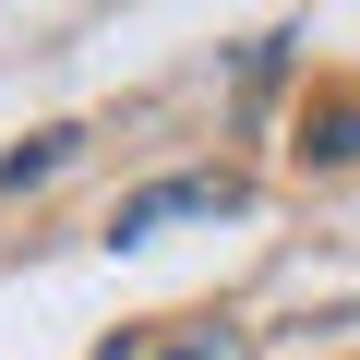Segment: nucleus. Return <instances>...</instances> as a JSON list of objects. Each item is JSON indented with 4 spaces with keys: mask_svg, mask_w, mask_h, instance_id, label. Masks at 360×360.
I'll list each match as a JSON object with an SVG mask.
<instances>
[{
    "mask_svg": "<svg viewBox=\"0 0 360 360\" xmlns=\"http://www.w3.org/2000/svg\"><path fill=\"white\" fill-rule=\"evenodd\" d=\"M300 156H324V168H336V156H360V108H324V120H312V144H300Z\"/></svg>",
    "mask_w": 360,
    "mask_h": 360,
    "instance_id": "20e7f679",
    "label": "nucleus"
},
{
    "mask_svg": "<svg viewBox=\"0 0 360 360\" xmlns=\"http://www.w3.org/2000/svg\"><path fill=\"white\" fill-rule=\"evenodd\" d=\"M132 360H252V348H240L229 324H168V336H144Z\"/></svg>",
    "mask_w": 360,
    "mask_h": 360,
    "instance_id": "f03ea898",
    "label": "nucleus"
},
{
    "mask_svg": "<svg viewBox=\"0 0 360 360\" xmlns=\"http://www.w3.org/2000/svg\"><path fill=\"white\" fill-rule=\"evenodd\" d=\"M193 217H240V180L229 168H180V180H144V193L108 205V240H156V229H193Z\"/></svg>",
    "mask_w": 360,
    "mask_h": 360,
    "instance_id": "f257e3e1",
    "label": "nucleus"
},
{
    "mask_svg": "<svg viewBox=\"0 0 360 360\" xmlns=\"http://www.w3.org/2000/svg\"><path fill=\"white\" fill-rule=\"evenodd\" d=\"M72 156V132H37V144H13V156H0V193H25V180H49Z\"/></svg>",
    "mask_w": 360,
    "mask_h": 360,
    "instance_id": "7ed1b4c3",
    "label": "nucleus"
}]
</instances>
